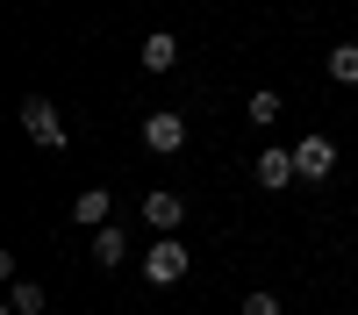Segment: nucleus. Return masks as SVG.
Returning <instances> with one entry per match:
<instances>
[{"mask_svg": "<svg viewBox=\"0 0 358 315\" xmlns=\"http://www.w3.org/2000/svg\"><path fill=\"white\" fill-rule=\"evenodd\" d=\"M8 315H43V286L36 279H15L8 286Z\"/></svg>", "mask_w": 358, "mask_h": 315, "instance_id": "nucleus-10", "label": "nucleus"}, {"mask_svg": "<svg viewBox=\"0 0 358 315\" xmlns=\"http://www.w3.org/2000/svg\"><path fill=\"white\" fill-rule=\"evenodd\" d=\"M143 222H151V237H172V229L187 222V200H179L172 186H151L143 193Z\"/></svg>", "mask_w": 358, "mask_h": 315, "instance_id": "nucleus-4", "label": "nucleus"}, {"mask_svg": "<svg viewBox=\"0 0 358 315\" xmlns=\"http://www.w3.org/2000/svg\"><path fill=\"white\" fill-rule=\"evenodd\" d=\"M143 279H151V286H179V279H187V244H172V237L143 244Z\"/></svg>", "mask_w": 358, "mask_h": 315, "instance_id": "nucleus-2", "label": "nucleus"}, {"mask_svg": "<svg viewBox=\"0 0 358 315\" xmlns=\"http://www.w3.org/2000/svg\"><path fill=\"white\" fill-rule=\"evenodd\" d=\"M22 136L36 143V151H65V122H57V108H50L43 94L22 101Z\"/></svg>", "mask_w": 358, "mask_h": 315, "instance_id": "nucleus-1", "label": "nucleus"}, {"mask_svg": "<svg viewBox=\"0 0 358 315\" xmlns=\"http://www.w3.org/2000/svg\"><path fill=\"white\" fill-rule=\"evenodd\" d=\"M251 172H258V186H273V193H280V186H294V180H301V165H294V151H280V143H265V151H258V165H251Z\"/></svg>", "mask_w": 358, "mask_h": 315, "instance_id": "nucleus-6", "label": "nucleus"}, {"mask_svg": "<svg viewBox=\"0 0 358 315\" xmlns=\"http://www.w3.org/2000/svg\"><path fill=\"white\" fill-rule=\"evenodd\" d=\"M179 143H187V115H172V108H158V115H143V151H158V158H172Z\"/></svg>", "mask_w": 358, "mask_h": 315, "instance_id": "nucleus-3", "label": "nucleus"}, {"mask_svg": "<svg viewBox=\"0 0 358 315\" xmlns=\"http://www.w3.org/2000/svg\"><path fill=\"white\" fill-rule=\"evenodd\" d=\"M330 79L337 86H358V43H337L330 50Z\"/></svg>", "mask_w": 358, "mask_h": 315, "instance_id": "nucleus-11", "label": "nucleus"}, {"mask_svg": "<svg viewBox=\"0 0 358 315\" xmlns=\"http://www.w3.org/2000/svg\"><path fill=\"white\" fill-rule=\"evenodd\" d=\"M294 165H301L308 186L330 180V172H337V143H330V136H301V143H294Z\"/></svg>", "mask_w": 358, "mask_h": 315, "instance_id": "nucleus-5", "label": "nucleus"}, {"mask_svg": "<svg viewBox=\"0 0 358 315\" xmlns=\"http://www.w3.org/2000/svg\"><path fill=\"white\" fill-rule=\"evenodd\" d=\"M136 57H143V72H172V65H179V36H172V29H151Z\"/></svg>", "mask_w": 358, "mask_h": 315, "instance_id": "nucleus-8", "label": "nucleus"}, {"mask_svg": "<svg viewBox=\"0 0 358 315\" xmlns=\"http://www.w3.org/2000/svg\"><path fill=\"white\" fill-rule=\"evenodd\" d=\"M244 115H251V122H280V94H273V86H258Z\"/></svg>", "mask_w": 358, "mask_h": 315, "instance_id": "nucleus-12", "label": "nucleus"}, {"mask_svg": "<svg viewBox=\"0 0 358 315\" xmlns=\"http://www.w3.org/2000/svg\"><path fill=\"white\" fill-rule=\"evenodd\" d=\"M244 315H287V308H280L273 294H244Z\"/></svg>", "mask_w": 358, "mask_h": 315, "instance_id": "nucleus-13", "label": "nucleus"}, {"mask_svg": "<svg viewBox=\"0 0 358 315\" xmlns=\"http://www.w3.org/2000/svg\"><path fill=\"white\" fill-rule=\"evenodd\" d=\"M108 215H115V193H108V186H79V193H72V222H79V229H101Z\"/></svg>", "mask_w": 358, "mask_h": 315, "instance_id": "nucleus-7", "label": "nucleus"}, {"mask_svg": "<svg viewBox=\"0 0 358 315\" xmlns=\"http://www.w3.org/2000/svg\"><path fill=\"white\" fill-rule=\"evenodd\" d=\"M122 258H129V237H122L115 222H101V229H94V265H101V272H115Z\"/></svg>", "mask_w": 358, "mask_h": 315, "instance_id": "nucleus-9", "label": "nucleus"}]
</instances>
